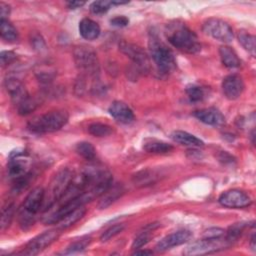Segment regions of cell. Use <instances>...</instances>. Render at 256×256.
Instances as JSON below:
<instances>
[{
    "instance_id": "16",
    "label": "cell",
    "mask_w": 256,
    "mask_h": 256,
    "mask_svg": "<svg viewBox=\"0 0 256 256\" xmlns=\"http://www.w3.org/2000/svg\"><path fill=\"white\" fill-rule=\"evenodd\" d=\"M108 112L115 120L120 123L129 124L135 119L132 109L122 101H114L109 106Z\"/></svg>"
},
{
    "instance_id": "19",
    "label": "cell",
    "mask_w": 256,
    "mask_h": 256,
    "mask_svg": "<svg viewBox=\"0 0 256 256\" xmlns=\"http://www.w3.org/2000/svg\"><path fill=\"white\" fill-rule=\"evenodd\" d=\"M79 33L86 40H94L99 37L101 29L97 22L89 18H84L79 22Z\"/></svg>"
},
{
    "instance_id": "34",
    "label": "cell",
    "mask_w": 256,
    "mask_h": 256,
    "mask_svg": "<svg viewBox=\"0 0 256 256\" xmlns=\"http://www.w3.org/2000/svg\"><path fill=\"white\" fill-rule=\"evenodd\" d=\"M35 74L37 76V78L39 79V81H41L42 83H50L54 77H55V70L51 69L50 67L44 66V67H39L38 70L35 71Z\"/></svg>"
},
{
    "instance_id": "14",
    "label": "cell",
    "mask_w": 256,
    "mask_h": 256,
    "mask_svg": "<svg viewBox=\"0 0 256 256\" xmlns=\"http://www.w3.org/2000/svg\"><path fill=\"white\" fill-rule=\"evenodd\" d=\"M5 87L10 94L12 102L18 107L30 98L23 83L16 78H7L5 80Z\"/></svg>"
},
{
    "instance_id": "37",
    "label": "cell",
    "mask_w": 256,
    "mask_h": 256,
    "mask_svg": "<svg viewBox=\"0 0 256 256\" xmlns=\"http://www.w3.org/2000/svg\"><path fill=\"white\" fill-rule=\"evenodd\" d=\"M30 43H31V46L33 47V49L38 52H42V51L46 50L45 41L39 33L33 32L30 34Z\"/></svg>"
},
{
    "instance_id": "18",
    "label": "cell",
    "mask_w": 256,
    "mask_h": 256,
    "mask_svg": "<svg viewBox=\"0 0 256 256\" xmlns=\"http://www.w3.org/2000/svg\"><path fill=\"white\" fill-rule=\"evenodd\" d=\"M125 192V189L122 184L111 185L99 198V202L97 204L99 209H106L115 201H117Z\"/></svg>"
},
{
    "instance_id": "9",
    "label": "cell",
    "mask_w": 256,
    "mask_h": 256,
    "mask_svg": "<svg viewBox=\"0 0 256 256\" xmlns=\"http://www.w3.org/2000/svg\"><path fill=\"white\" fill-rule=\"evenodd\" d=\"M119 50L125 54L140 72H148L150 69V60L147 53L140 46L127 41L119 43Z\"/></svg>"
},
{
    "instance_id": "43",
    "label": "cell",
    "mask_w": 256,
    "mask_h": 256,
    "mask_svg": "<svg viewBox=\"0 0 256 256\" xmlns=\"http://www.w3.org/2000/svg\"><path fill=\"white\" fill-rule=\"evenodd\" d=\"M134 255H151L153 254V251L151 250H137L133 253Z\"/></svg>"
},
{
    "instance_id": "8",
    "label": "cell",
    "mask_w": 256,
    "mask_h": 256,
    "mask_svg": "<svg viewBox=\"0 0 256 256\" xmlns=\"http://www.w3.org/2000/svg\"><path fill=\"white\" fill-rule=\"evenodd\" d=\"M30 161L24 150L12 151L7 166L9 177L15 181L30 174Z\"/></svg>"
},
{
    "instance_id": "40",
    "label": "cell",
    "mask_w": 256,
    "mask_h": 256,
    "mask_svg": "<svg viewBox=\"0 0 256 256\" xmlns=\"http://www.w3.org/2000/svg\"><path fill=\"white\" fill-rule=\"evenodd\" d=\"M110 23L116 27H125L129 24V19L125 16H116L110 20Z\"/></svg>"
},
{
    "instance_id": "2",
    "label": "cell",
    "mask_w": 256,
    "mask_h": 256,
    "mask_svg": "<svg viewBox=\"0 0 256 256\" xmlns=\"http://www.w3.org/2000/svg\"><path fill=\"white\" fill-rule=\"evenodd\" d=\"M148 47L150 56L161 73H171L176 68V61L173 52L160 39L158 34L152 30L149 32Z\"/></svg>"
},
{
    "instance_id": "20",
    "label": "cell",
    "mask_w": 256,
    "mask_h": 256,
    "mask_svg": "<svg viewBox=\"0 0 256 256\" xmlns=\"http://www.w3.org/2000/svg\"><path fill=\"white\" fill-rule=\"evenodd\" d=\"M219 55H220L223 65L225 67L230 68V69L240 67L241 61H240L238 55L236 54V52L231 47L226 46V45L221 46L219 48Z\"/></svg>"
},
{
    "instance_id": "17",
    "label": "cell",
    "mask_w": 256,
    "mask_h": 256,
    "mask_svg": "<svg viewBox=\"0 0 256 256\" xmlns=\"http://www.w3.org/2000/svg\"><path fill=\"white\" fill-rule=\"evenodd\" d=\"M194 116L202 123L211 126H220L225 123V117L215 108H205L195 111Z\"/></svg>"
},
{
    "instance_id": "23",
    "label": "cell",
    "mask_w": 256,
    "mask_h": 256,
    "mask_svg": "<svg viewBox=\"0 0 256 256\" xmlns=\"http://www.w3.org/2000/svg\"><path fill=\"white\" fill-rule=\"evenodd\" d=\"M86 214V209L84 206H80L72 211H70L68 214H66L58 223H57V228L60 230L67 229L70 226L74 225L76 222H78L83 216Z\"/></svg>"
},
{
    "instance_id": "42",
    "label": "cell",
    "mask_w": 256,
    "mask_h": 256,
    "mask_svg": "<svg viewBox=\"0 0 256 256\" xmlns=\"http://www.w3.org/2000/svg\"><path fill=\"white\" fill-rule=\"evenodd\" d=\"M84 4H85V2H83V1H69V2H67V6H68V8H70V9H77V8H80V7H82Z\"/></svg>"
},
{
    "instance_id": "35",
    "label": "cell",
    "mask_w": 256,
    "mask_h": 256,
    "mask_svg": "<svg viewBox=\"0 0 256 256\" xmlns=\"http://www.w3.org/2000/svg\"><path fill=\"white\" fill-rule=\"evenodd\" d=\"M123 229H124V225L123 224H115V225L109 227L100 236V241L101 242L109 241L110 239H112L113 237L118 235L120 232H122Z\"/></svg>"
},
{
    "instance_id": "25",
    "label": "cell",
    "mask_w": 256,
    "mask_h": 256,
    "mask_svg": "<svg viewBox=\"0 0 256 256\" xmlns=\"http://www.w3.org/2000/svg\"><path fill=\"white\" fill-rule=\"evenodd\" d=\"M90 242H91L90 236H88V235L82 236L79 239H76L75 241H73L69 246H67L66 249L61 252V254L71 255V254L82 252L83 250H85L87 248V246L90 244Z\"/></svg>"
},
{
    "instance_id": "29",
    "label": "cell",
    "mask_w": 256,
    "mask_h": 256,
    "mask_svg": "<svg viewBox=\"0 0 256 256\" xmlns=\"http://www.w3.org/2000/svg\"><path fill=\"white\" fill-rule=\"evenodd\" d=\"M88 132L95 136V137H106L113 133V128L107 124L100 123V122H94L91 123L88 128Z\"/></svg>"
},
{
    "instance_id": "32",
    "label": "cell",
    "mask_w": 256,
    "mask_h": 256,
    "mask_svg": "<svg viewBox=\"0 0 256 256\" xmlns=\"http://www.w3.org/2000/svg\"><path fill=\"white\" fill-rule=\"evenodd\" d=\"M186 94L191 103L201 102L205 97V91L198 85H189L186 87Z\"/></svg>"
},
{
    "instance_id": "39",
    "label": "cell",
    "mask_w": 256,
    "mask_h": 256,
    "mask_svg": "<svg viewBox=\"0 0 256 256\" xmlns=\"http://www.w3.org/2000/svg\"><path fill=\"white\" fill-rule=\"evenodd\" d=\"M225 236V231L221 228H210L204 232V238H219V237H224Z\"/></svg>"
},
{
    "instance_id": "44",
    "label": "cell",
    "mask_w": 256,
    "mask_h": 256,
    "mask_svg": "<svg viewBox=\"0 0 256 256\" xmlns=\"http://www.w3.org/2000/svg\"><path fill=\"white\" fill-rule=\"evenodd\" d=\"M250 246H251V249L253 250V251H255L256 250V245H255V234H253L252 235V237H251V240H250Z\"/></svg>"
},
{
    "instance_id": "22",
    "label": "cell",
    "mask_w": 256,
    "mask_h": 256,
    "mask_svg": "<svg viewBox=\"0 0 256 256\" xmlns=\"http://www.w3.org/2000/svg\"><path fill=\"white\" fill-rule=\"evenodd\" d=\"M143 149L152 154H167L173 150V146L158 139H146L143 143Z\"/></svg>"
},
{
    "instance_id": "5",
    "label": "cell",
    "mask_w": 256,
    "mask_h": 256,
    "mask_svg": "<svg viewBox=\"0 0 256 256\" xmlns=\"http://www.w3.org/2000/svg\"><path fill=\"white\" fill-rule=\"evenodd\" d=\"M73 59L77 69L89 77H97L100 71L99 60L95 50L87 45L77 46L73 51Z\"/></svg>"
},
{
    "instance_id": "13",
    "label": "cell",
    "mask_w": 256,
    "mask_h": 256,
    "mask_svg": "<svg viewBox=\"0 0 256 256\" xmlns=\"http://www.w3.org/2000/svg\"><path fill=\"white\" fill-rule=\"evenodd\" d=\"M192 237V233L188 230H179L176 232H173L164 238H162L156 245V250L159 252L166 251L168 249H171L175 246L182 245L186 242H188Z\"/></svg>"
},
{
    "instance_id": "6",
    "label": "cell",
    "mask_w": 256,
    "mask_h": 256,
    "mask_svg": "<svg viewBox=\"0 0 256 256\" xmlns=\"http://www.w3.org/2000/svg\"><path fill=\"white\" fill-rule=\"evenodd\" d=\"M231 243L224 237L219 238H204L202 240L189 244L184 250L183 254L187 256H197L211 254L221 251L229 247Z\"/></svg>"
},
{
    "instance_id": "36",
    "label": "cell",
    "mask_w": 256,
    "mask_h": 256,
    "mask_svg": "<svg viewBox=\"0 0 256 256\" xmlns=\"http://www.w3.org/2000/svg\"><path fill=\"white\" fill-rule=\"evenodd\" d=\"M111 6H113L112 1H104V0L94 1L90 5V11L93 14H103L107 12Z\"/></svg>"
},
{
    "instance_id": "10",
    "label": "cell",
    "mask_w": 256,
    "mask_h": 256,
    "mask_svg": "<svg viewBox=\"0 0 256 256\" xmlns=\"http://www.w3.org/2000/svg\"><path fill=\"white\" fill-rule=\"evenodd\" d=\"M60 229H51L48 231H45L36 237L32 238L25 246L21 254L24 255H37L41 251H43L46 247L51 245L60 234Z\"/></svg>"
},
{
    "instance_id": "33",
    "label": "cell",
    "mask_w": 256,
    "mask_h": 256,
    "mask_svg": "<svg viewBox=\"0 0 256 256\" xmlns=\"http://www.w3.org/2000/svg\"><path fill=\"white\" fill-rule=\"evenodd\" d=\"M15 205L14 203H9L7 204L3 209H2V215H1V229L5 230L7 227H9L14 214H15Z\"/></svg>"
},
{
    "instance_id": "21",
    "label": "cell",
    "mask_w": 256,
    "mask_h": 256,
    "mask_svg": "<svg viewBox=\"0 0 256 256\" xmlns=\"http://www.w3.org/2000/svg\"><path fill=\"white\" fill-rule=\"evenodd\" d=\"M171 138L175 142L182 144V145H186V146L202 147L204 145V142L201 139L194 136L193 134H190V133H188L186 131H182V130H176V131L172 132Z\"/></svg>"
},
{
    "instance_id": "31",
    "label": "cell",
    "mask_w": 256,
    "mask_h": 256,
    "mask_svg": "<svg viewBox=\"0 0 256 256\" xmlns=\"http://www.w3.org/2000/svg\"><path fill=\"white\" fill-rule=\"evenodd\" d=\"M245 227H247V223L245 222L234 223L227 229V231H225V238L232 244L241 236Z\"/></svg>"
},
{
    "instance_id": "27",
    "label": "cell",
    "mask_w": 256,
    "mask_h": 256,
    "mask_svg": "<svg viewBox=\"0 0 256 256\" xmlns=\"http://www.w3.org/2000/svg\"><path fill=\"white\" fill-rule=\"evenodd\" d=\"M158 227V224L157 223H151L149 225H147L143 231H141L140 234H138V236L133 240V243H132V248L133 249H139L141 248L142 246L146 245L149 241H150V233L156 228Z\"/></svg>"
},
{
    "instance_id": "24",
    "label": "cell",
    "mask_w": 256,
    "mask_h": 256,
    "mask_svg": "<svg viewBox=\"0 0 256 256\" xmlns=\"http://www.w3.org/2000/svg\"><path fill=\"white\" fill-rule=\"evenodd\" d=\"M0 34L2 39L7 42H15L18 40V32L8 19L0 20Z\"/></svg>"
},
{
    "instance_id": "7",
    "label": "cell",
    "mask_w": 256,
    "mask_h": 256,
    "mask_svg": "<svg viewBox=\"0 0 256 256\" xmlns=\"http://www.w3.org/2000/svg\"><path fill=\"white\" fill-rule=\"evenodd\" d=\"M202 30L206 35L224 43L231 42L234 37L231 26L227 22L218 18L207 19L203 23Z\"/></svg>"
},
{
    "instance_id": "11",
    "label": "cell",
    "mask_w": 256,
    "mask_h": 256,
    "mask_svg": "<svg viewBox=\"0 0 256 256\" xmlns=\"http://www.w3.org/2000/svg\"><path fill=\"white\" fill-rule=\"evenodd\" d=\"M219 203L227 208H244L250 206L252 200L248 194L238 189H231L223 192L218 199Z\"/></svg>"
},
{
    "instance_id": "38",
    "label": "cell",
    "mask_w": 256,
    "mask_h": 256,
    "mask_svg": "<svg viewBox=\"0 0 256 256\" xmlns=\"http://www.w3.org/2000/svg\"><path fill=\"white\" fill-rule=\"evenodd\" d=\"M17 58V55L13 51H2L0 54V60H1V65L4 67L6 65L11 64L14 62Z\"/></svg>"
},
{
    "instance_id": "26",
    "label": "cell",
    "mask_w": 256,
    "mask_h": 256,
    "mask_svg": "<svg viewBox=\"0 0 256 256\" xmlns=\"http://www.w3.org/2000/svg\"><path fill=\"white\" fill-rule=\"evenodd\" d=\"M238 40L239 43L243 46V48L248 51L253 57L255 56V50H256V45H255V36L250 34L249 32L245 30H240L238 33Z\"/></svg>"
},
{
    "instance_id": "3",
    "label": "cell",
    "mask_w": 256,
    "mask_h": 256,
    "mask_svg": "<svg viewBox=\"0 0 256 256\" xmlns=\"http://www.w3.org/2000/svg\"><path fill=\"white\" fill-rule=\"evenodd\" d=\"M68 119L69 115L66 111L53 110L32 118L28 122L27 128L36 134L51 133L60 130L68 122Z\"/></svg>"
},
{
    "instance_id": "15",
    "label": "cell",
    "mask_w": 256,
    "mask_h": 256,
    "mask_svg": "<svg viewBox=\"0 0 256 256\" xmlns=\"http://www.w3.org/2000/svg\"><path fill=\"white\" fill-rule=\"evenodd\" d=\"M45 190L42 187L34 188L25 198L23 203V210L29 214L35 216L39 211H41L44 201Z\"/></svg>"
},
{
    "instance_id": "1",
    "label": "cell",
    "mask_w": 256,
    "mask_h": 256,
    "mask_svg": "<svg viewBox=\"0 0 256 256\" xmlns=\"http://www.w3.org/2000/svg\"><path fill=\"white\" fill-rule=\"evenodd\" d=\"M165 34L169 43L180 51L195 54L201 50L197 35L183 22L174 21L167 24Z\"/></svg>"
},
{
    "instance_id": "4",
    "label": "cell",
    "mask_w": 256,
    "mask_h": 256,
    "mask_svg": "<svg viewBox=\"0 0 256 256\" xmlns=\"http://www.w3.org/2000/svg\"><path fill=\"white\" fill-rule=\"evenodd\" d=\"M74 176L72 172L65 168L58 171L51 180L47 190H45L44 201L41 211H48L51 209L64 195Z\"/></svg>"
},
{
    "instance_id": "41",
    "label": "cell",
    "mask_w": 256,
    "mask_h": 256,
    "mask_svg": "<svg viewBox=\"0 0 256 256\" xmlns=\"http://www.w3.org/2000/svg\"><path fill=\"white\" fill-rule=\"evenodd\" d=\"M10 14V6L4 2L0 3V15L1 19H7L8 15Z\"/></svg>"
},
{
    "instance_id": "30",
    "label": "cell",
    "mask_w": 256,
    "mask_h": 256,
    "mask_svg": "<svg viewBox=\"0 0 256 256\" xmlns=\"http://www.w3.org/2000/svg\"><path fill=\"white\" fill-rule=\"evenodd\" d=\"M156 178H157V175L153 171L143 170L134 175L133 182L135 183V185L147 186V185L153 184L156 181Z\"/></svg>"
},
{
    "instance_id": "28",
    "label": "cell",
    "mask_w": 256,
    "mask_h": 256,
    "mask_svg": "<svg viewBox=\"0 0 256 256\" xmlns=\"http://www.w3.org/2000/svg\"><path fill=\"white\" fill-rule=\"evenodd\" d=\"M75 150L77 152L78 155H80L82 158L86 159V160H93L96 157V149L94 148V146L87 142V141H82L76 144Z\"/></svg>"
},
{
    "instance_id": "12",
    "label": "cell",
    "mask_w": 256,
    "mask_h": 256,
    "mask_svg": "<svg viewBox=\"0 0 256 256\" xmlns=\"http://www.w3.org/2000/svg\"><path fill=\"white\" fill-rule=\"evenodd\" d=\"M243 78L238 74H230L222 81V90L226 98L235 100L239 98L244 90Z\"/></svg>"
}]
</instances>
